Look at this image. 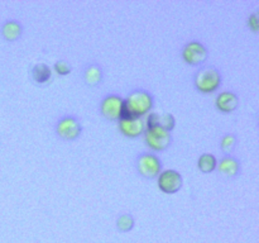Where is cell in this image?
I'll use <instances>...</instances> for the list:
<instances>
[{"label":"cell","instance_id":"6da1fadb","mask_svg":"<svg viewBox=\"0 0 259 243\" xmlns=\"http://www.w3.org/2000/svg\"><path fill=\"white\" fill-rule=\"evenodd\" d=\"M152 106H153V98H152L148 91H133L124 100L123 113H121L120 119L141 118L142 115H144V114H147L151 110Z\"/></svg>","mask_w":259,"mask_h":243},{"label":"cell","instance_id":"7a4b0ae2","mask_svg":"<svg viewBox=\"0 0 259 243\" xmlns=\"http://www.w3.org/2000/svg\"><path fill=\"white\" fill-rule=\"evenodd\" d=\"M195 86L201 93L207 94L217 90L222 84V76L219 71L212 67L201 68L199 72L195 75Z\"/></svg>","mask_w":259,"mask_h":243},{"label":"cell","instance_id":"3957f363","mask_svg":"<svg viewBox=\"0 0 259 243\" xmlns=\"http://www.w3.org/2000/svg\"><path fill=\"white\" fill-rule=\"evenodd\" d=\"M161 159L153 153H143L137 159V169L142 176L153 179L161 174Z\"/></svg>","mask_w":259,"mask_h":243},{"label":"cell","instance_id":"277c9868","mask_svg":"<svg viewBox=\"0 0 259 243\" xmlns=\"http://www.w3.org/2000/svg\"><path fill=\"white\" fill-rule=\"evenodd\" d=\"M146 143L154 151H162L171 143V134L161 127H151L146 131Z\"/></svg>","mask_w":259,"mask_h":243},{"label":"cell","instance_id":"5b68a950","mask_svg":"<svg viewBox=\"0 0 259 243\" xmlns=\"http://www.w3.org/2000/svg\"><path fill=\"white\" fill-rule=\"evenodd\" d=\"M182 186V176L176 170H166L158 175V187L166 194H175Z\"/></svg>","mask_w":259,"mask_h":243},{"label":"cell","instance_id":"8992f818","mask_svg":"<svg viewBox=\"0 0 259 243\" xmlns=\"http://www.w3.org/2000/svg\"><path fill=\"white\" fill-rule=\"evenodd\" d=\"M182 57H184L185 62H187L189 65L196 66L205 62L207 57V51L202 43L192 40L185 46L184 51H182Z\"/></svg>","mask_w":259,"mask_h":243},{"label":"cell","instance_id":"52a82bcc","mask_svg":"<svg viewBox=\"0 0 259 243\" xmlns=\"http://www.w3.org/2000/svg\"><path fill=\"white\" fill-rule=\"evenodd\" d=\"M124 100L120 96L109 95L101 103V113L110 120H119L123 113Z\"/></svg>","mask_w":259,"mask_h":243},{"label":"cell","instance_id":"ba28073f","mask_svg":"<svg viewBox=\"0 0 259 243\" xmlns=\"http://www.w3.org/2000/svg\"><path fill=\"white\" fill-rule=\"evenodd\" d=\"M57 134L63 139H75L80 136L81 126L80 122L73 116H65L60 119L56 126Z\"/></svg>","mask_w":259,"mask_h":243},{"label":"cell","instance_id":"9c48e42d","mask_svg":"<svg viewBox=\"0 0 259 243\" xmlns=\"http://www.w3.org/2000/svg\"><path fill=\"white\" fill-rule=\"evenodd\" d=\"M119 129L126 137H138L144 131V123L141 118H126L119 120Z\"/></svg>","mask_w":259,"mask_h":243},{"label":"cell","instance_id":"30bf717a","mask_svg":"<svg viewBox=\"0 0 259 243\" xmlns=\"http://www.w3.org/2000/svg\"><path fill=\"white\" fill-rule=\"evenodd\" d=\"M175 118L172 114L164 113V114H157L151 113L147 119V127H161V128L166 129V131L171 132L175 128Z\"/></svg>","mask_w":259,"mask_h":243},{"label":"cell","instance_id":"8fae6325","mask_svg":"<svg viewBox=\"0 0 259 243\" xmlns=\"http://www.w3.org/2000/svg\"><path fill=\"white\" fill-rule=\"evenodd\" d=\"M217 108L223 113H232L238 106V96L232 91H223L217 96Z\"/></svg>","mask_w":259,"mask_h":243},{"label":"cell","instance_id":"7c38bea8","mask_svg":"<svg viewBox=\"0 0 259 243\" xmlns=\"http://www.w3.org/2000/svg\"><path fill=\"white\" fill-rule=\"evenodd\" d=\"M3 35L8 40H17L22 34V25L15 20H9L3 25Z\"/></svg>","mask_w":259,"mask_h":243},{"label":"cell","instance_id":"4fadbf2b","mask_svg":"<svg viewBox=\"0 0 259 243\" xmlns=\"http://www.w3.org/2000/svg\"><path fill=\"white\" fill-rule=\"evenodd\" d=\"M219 170L227 176H235L239 172V162L234 157L227 156L220 161Z\"/></svg>","mask_w":259,"mask_h":243},{"label":"cell","instance_id":"5bb4252c","mask_svg":"<svg viewBox=\"0 0 259 243\" xmlns=\"http://www.w3.org/2000/svg\"><path fill=\"white\" fill-rule=\"evenodd\" d=\"M51 75H52V71L45 63H38L33 67L32 70V76L34 78L35 83L38 84H46L47 81H50Z\"/></svg>","mask_w":259,"mask_h":243},{"label":"cell","instance_id":"9a60e30c","mask_svg":"<svg viewBox=\"0 0 259 243\" xmlns=\"http://www.w3.org/2000/svg\"><path fill=\"white\" fill-rule=\"evenodd\" d=\"M103 78V71L98 65H90L85 70V81L88 85L96 86Z\"/></svg>","mask_w":259,"mask_h":243},{"label":"cell","instance_id":"2e32d148","mask_svg":"<svg viewBox=\"0 0 259 243\" xmlns=\"http://www.w3.org/2000/svg\"><path fill=\"white\" fill-rule=\"evenodd\" d=\"M218 161L215 158L214 154L211 153H204L200 156L199 162H197V166L201 170V172L204 174H209V172H212L215 169H217Z\"/></svg>","mask_w":259,"mask_h":243},{"label":"cell","instance_id":"e0dca14e","mask_svg":"<svg viewBox=\"0 0 259 243\" xmlns=\"http://www.w3.org/2000/svg\"><path fill=\"white\" fill-rule=\"evenodd\" d=\"M116 227L121 233H126L133 229L134 219L131 214H123L116 220Z\"/></svg>","mask_w":259,"mask_h":243},{"label":"cell","instance_id":"ac0fdd59","mask_svg":"<svg viewBox=\"0 0 259 243\" xmlns=\"http://www.w3.org/2000/svg\"><path fill=\"white\" fill-rule=\"evenodd\" d=\"M220 144H222V148L224 149L225 152H230L233 149V147L235 146V138L233 134H227V136L223 137L222 142H220Z\"/></svg>","mask_w":259,"mask_h":243},{"label":"cell","instance_id":"d6986e66","mask_svg":"<svg viewBox=\"0 0 259 243\" xmlns=\"http://www.w3.org/2000/svg\"><path fill=\"white\" fill-rule=\"evenodd\" d=\"M55 70L57 71L58 75H68V73L71 72V67L70 65H68L67 62H65V61H58L57 63L55 65Z\"/></svg>","mask_w":259,"mask_h":243},{"label":"cell","instance_id":"ffe728a7","mask_svg":"<svg viewBox=\"0 0 259 243\" xmlns=\"http://www.w3.org/2000/svg\"><path fill=\"white\" fill-rule=\"evenodd\" d=\"M248 25H249V28L253 30V32H257L258 27H259L258 14H257V13H254V14L250 15L249 19H248Z\"/></svg>","mask_w":259,"mask_h":243}]
</instances>
